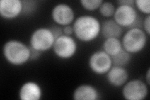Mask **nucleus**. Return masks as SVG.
Here are the masks:
<instances>
[{"label": "nucleus", "mask_w": 150, "mask_h": 100, "mask_svg": "<svg viewBox=\"0 0 150 100\" xmlns=\"http://www.w3.org/2000/svg\"><path fill=\"white\" fill-rule=\"evenodd\" d=\"M101 23L96 17L81 15L75 19L73 28L76 38L83 43H90L101 34Z\"/></svg>", "instance_id": "f257e3e1"}, {"label": "nucleus", "mask_w": 150, "mask_h": 100, "mask_svg": "<svg viewBox=\"0 0 150 100\" xmlns=\"http://www.w3.org/2000/svg\"><path fill=\"white\" fill-rule=\"evenodd\" d=\"M3 55L8 63L22 66L30 61V48L21 41L10 40L4 44Z\"/></svg>", "instance_id": "f03ea898"}, {"label": "nucleus", "mask_w": 150, "mask_h": 100, "mask_svg": "<svg viewBox=\"0 0 150 100\" xmlns=\"http://www.w3.org/2000/svg\"><path fill=\"white\" fill-rule=\"evenodd\" d=\"M148 36L142 28H129L121 40L123 48L131 55L139 53L146 47Z\"/></svg>", "instance_id": "7ed1b4c3"}, {"label": "nucleus", "mask_w": 150, "mask_h": 100, "mask_svg": "<svg viewBox=\"0 0 150 100\" xmlns=\"http://www.w3.org/2000/svg\"><path fill=\"white\" fill-rule=\"evenodd\" d=\"M113 20L123 28L129 29L135 27L141 28L139 24L142 25V22L141 23L139 20L137 9L134 6L118 5L116 8Z\"/></svg>", "instance_id": "20e7f679"}, {"label": "nucleus", "mask_w": 150, "mask_h": 100, "mask_svg": "<svg viewBox=\"0 0 150 100\" xmlns=\"http://www.w3.org/2000/svg\"><path fill=\"white\" fill-rule=\"evenodd\" d=\"M55 40L50 28H38L31 33L30 38V46L43 53L52 49Z\"/></svg>", "instance_id": "39448f33"}, {"label": "nucleus", "mask_w": 150, "mask_h": 100, "mask_svg": "<svg viewBox=\"0 0 150 100\" xmlns=\"http://www.w3.org/2000/svg\"><path fill=\"white\" fill-rule=\"evenodd\" d=\"M52 49L54 54L58 58L71 59L77 52V42L71 36L63 35L56 38Z\"/></svg>", "instance_id": "423d86ee"}, {"label": "nucleus", "mask_w": 150, "mask_h": 100, "mask_svg": "<svg viewBox=\"0 0 150 100\" xmlns=\"http://www.w3.org/2000/svg\"><path fill=\"white\" fill-rule=\"evenodd\" d=\"M122 87V96L125 99L143 100L148 96V84L141 79L128 81Z\"/></svg>", "instance_id": "0eeeda50"}, {"label": "nucleus", "mask_w": 150, "mask_h": 100, "mask_svg": "<svg viewBox=\"0 0 150 100\" xmlns=\"http://www.w3.org/2000/svg\"><path fill=\"white\" fill-rule=\"evenodd\" d=\"M88 66L95 74H106L112 66L111 57L103 50L96 51L93 53L89 58Z\"/></svg>", "instance_id": "6e6552de"}, {"label": "nucleus", "mask_w": 150, "mask_h": 100, "mask_svg": "<svg viewBox=\"0 0 150 100\" xmlns=\"http://www.w3.org/2000/svg\"><path fill=\"white\" fill-rule=\"evenodd\" d=\"M51 15L53 21L59 26L70 25L74 21V9L67 3L56 4L51 10Z\"/></svg>", "instance_id": "1a4fd4ad"}, {"label": "nucleus", "mask_w": 150, "mask_h": 100, "mask_svg": "<svg viewBox=\"0 0 150 100\" xmlns=\"http://www.w3.org/2000/svg\"><path fill=\"white\" fill-rule=\"evenodd\" d=\"M23 3L21 0H1L0 16L4 20H11L23 15Z\"/></svg>", "instance_id": "9d476101"}, {"label": "nucleus", "mask_w": 150, "mask_h": 100, "mask_svg": "<svg viewBox=\"0 0 150 100\" xmlns=\"http://www.w3.org/2000/svg\"><path fill=\"white\" fill-rule=\"evenodd\" d=\"M129 73L123 66L112 65L110 70L106 73L107 82L112 87H122L128 82Z\"/></svg>", "instance_id": "9b49d317"}, {"label": "nucleus", "mask_w": 150, "mask_h": 100, "mask_svg": "<svg viewBox=\"0 0 150 100\" xmlns=\"http://www.w3.org/2000/svg\"><path fill=\"white\" fill-rule=\"evenodd\" d=\"M18 95L21 100H40L43 96V91L38 83L30 81L21 85Z\"/></svg>", "instance_id": "f8f14e48"}, {"label": "nucleus", "mask_w": 150, "mask_h": 100, "mask_svg": "<svg viewBox=\"0 0 150 100\" xmlns=\"http://www.w3.org/2000/svg\"><path fill=\"white\" fill-rule=\"evenodd\" d=\"M73 98L74 100H97L100 98V94L93 85L83 84L74 90Z\"/></svg>", "instance_id": "ddd939ff"}, {"label": "nucleus", "mask_w": 150, "mask_h": 100, "mask_svg": "<svg viewBox=\"0 0 150 100\" xmlns=\"http://www.w3.org/2000/svg\"><path fill=\"white\" fill-rule=\"evenodd\" d=\"M123 32V28L117 24L113 19H107L101 23V35L105 39L110 38H120Z\"/></svg>", "instance_id": "4468645a"}, {"label": "nucleus", "mask_w": 150, "mask_h": 100, "mask_svg": "<svg viewBox=\"0 0 150 100\" xmlns=\"http://www.w3.org/2000/svg\"><path fill=\"white\" fill-rule=\"evenodd\" d=\"M103 50L111 57L118 54L123 49L121 41L117 38H106L103 43Z\"/></svg>", "instance_id": "2eb2a0df"}, {"label": "nucleus", "mask_w": 150, "mask_h": 100, "mask_svg": "<svg viewBox=\"0 0 150 100\" xmlns=\"http://www.w3.org/2000/svg\"><path fill=\"white\" fill-rule=\"evenodd\" d=\"M131 58V55L123 48L118 54L111 57L112 65L125 67L130 63Z\"/></svg>", "instance_id": "dca6fc26"}, {"label": "nucleus", "mask_w": 150, "mask_h": 100, "mask_svg": "<svg viewBox=\"0 0 150 100\" xmlns=\"http://www.w3.org/2000/svg\"><path fill=\"white\" fill-rule=\"evenodd\" d=\"M98 10L103 17L110 18L113 16L116 10V7L115 4L111 2L103 1Z\"/></svg>", "instance_id": "f3484780"}, {"label": "nucleus", "mask_w": 150, "mask_h": 100, "mask_svg": "<svg viewBox=\"0 0 150 100\" xmlns=\"http://www.w3.org/2000/svg\"><path fill=\"white\" fill-rule=\"evenodd\" d=\"M103 2L102 0H81L79 1L81 6L88 11H94L99 9Z\"/></svg>", "instance_id": "a211bd4d"}, {"label": "nucleus", "mask_w": 150, "mask_h": 100, "mask_svg": "<svg viewBox=\"0 0 150 100\" xmlns=\"http://www.w3.org/2000/svg\"><path fill=\"white\" fill-rule=\"evenodd\" d=\"M134 7L141 13L146 15L150 13V1L149 0H136L134 1Z\"/></svg>", "instance_id": "6ab92c4d"}, {"label": "nucleus", "mask_w": 150, "mask_h": 100, "mask_svg": "<svg viewBox=\"0 0 150 100\" xmlns=\"http://www.w3.org/2000/svg\"><path fill=\"white\" fill-rule=\"evenodd\" d=\"M23 15H30L37 8V2L35 1H29V0H25L23 1Z\"/></svg>", "instance_id": "aec40b11"}, {"label": "nucleus", "mask_w": 150, "mask_h": 100, "mask_svg": "<svg viewBox=\"0 0 150 100\" xmlns=\"http://www.w3.org/2000/svg\"><path fill=\"white\" fill-rule=\"evenodd\" d=\"M142 27L143 31L149 36L150 35V16L147 15L142 21Z\"/></svg>", "instance_id": "412c9836"}, {"label": "nucleus", "mask_w": 150, "mask_h": 100, "mask_svg": "<svg viewBox=\"0 0 150 100\" xmlns=\"http://www.w3.org/2000/svg\"><path fill=\"white\" fill-rule=\"evenodd\" d=\"M50 29L51 31H52L53 34L54 35L55 38H57L59 36L63 35V28H62V26L56 25L50 28Z\"/></svg>", "instance_id": "4be33fe9"}, {"label": "nucleus", "mask_w": 150, "mask_h": 100, "mask_svg": "<svg viewBox=\"0 0 150 100\" xmlns=\"http://www.w3.org/2000/svg\"><path fill=\"white\" fill-rule=\"evenodd\" d=\"M30 60L33 61V60H36L38 59L41 56L42 52L33 48L30 46Z\"/></svg>", "instance_id": "5701e85b"}, {"label": "nucleus", "mask_w": 150, "mask_h": 100, "mask_svg": "<svg viewBox=\"0 0 150 100\" xmlns=\"http://www.w3.org/2000/svg\"><path fill=\"white\" fill-rule=\"evenodd\" d=\"M63 35L67 36H71L74 35V30L73 26L67 25L63 27Z\"/></svg>", "instance_id": "b1692460"}, {"label": "nucleus", "mask_w": 150, "mask_h": 100, "mask_svg": "<svg viewBox=\"0 0 150 100\" xmlns=\"http://www.w3.org/2000/svg\"><path fill=\"white\" fill-rule=\"evenodd\" d=\"M118 5H131L134 6V0H120L117 1Z\"/></svg>", "instance_id": "393cba45"}, {"label": "nucleus", "mask_w": 150, "mask_h": 100, "mask_svg": "<svg viewBox=\"0 0 150 100\" xmlns=\"http://www.w3.org/2000/svg\"><path fill=\"white\" fill-rule=\"evenodd\" d=\"M145 83H146L148 86L150 84V68H149L146 73V75H145Z\"/></svg>", "instance_id": "a878e982"}]
</instances>
